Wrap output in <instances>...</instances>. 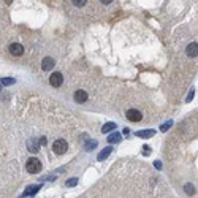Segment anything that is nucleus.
<instances>
[{"instance_id": "f257e3e1", "label": "nucleus", "mask_w": 198, "mask_h": 198, "mask_svg": "<svg viewBox=\"0 0 198 198\" xmlns=\"http://www.w3.org/2000/svg\"><path fill=\"white\" fill-rule=\"evenodd\" d=\"M25 170H27L29 173H32V174L40 173V170H41V162H40L37 157H30L27 160V163H25Z\"/></svg>"}, {"instance_id": "f03ea898", "label": "nucleus", "mask_w": 198, "mask_h": 198, "mask_svg": "<svg viewBox=\"0 0 198 198\" xmlns=\"http://www.w3.org/2000/svg\"><path fill=\"white\" fill-rule=\"evenodd\" d=\"M52 151H54L57 155H62L68 151V143L65 140H56L52 143Z\"/></svg>"}, {"instance_id": "7ed1b4c3", "label": "nucleus", "mask_w": 198, "mask_h": 198, "mask_svg": "<svg viewBox=\"0 0 198 198\" xmlns=\"http://www.w3.org/2000/svg\"><path fill=\"white\" fill-rule=\"evenodd\" d=\"M62 83H63V76H62L60 71H54V73L49 76V84L52 87H60Z\"/></svg>"}, {"instance_id": "20e7f679", "label": "nucleus", "mask_w": 198, "mask_h": 198, "mask_svg": "<svg viewBox=\"0 0 198 198\" xmlns=\"http://www.w3.org/2000/svg\"><path fill=\"white\" fill-rule=\"evenodd\" d=\"M127 119L130 122H140L143 119V114L138 111V110H128L127 111Z\"/></svg>"}, {"instance_id": "39448f33", "label": "nucleus", "mask_w": 198, "mask_h": 198, "mask_svg": "<svg viewBox=\"0 0 198 198\" xmlns=\"http://www.w3.org/2000/svg\"><path fill=\"white\" fill-rule=\"evenodd\" d=\"M54 65H56V60L52 57H45L41 62V68H43V71H49L54 68Z\"/></svg>"}, {"instance_id": "423d86ee", "label": "nucleus", "mask_w": 198, "mask_h": 198, "mask_svg": "<svg viewBox=\"0 0 198 198\" xmlns=\"http://www.w3.org/2000/svg\"><path fill=\"white\" fill-rule=\"evenodd\" d=\"M10 52L13 56H21L22 52H24V48H22V45H19V43H11L10 45Z\"/></svg>"}, {"instance_id": "0eeeda50", "label": "nucleus", "mask_w": 198, "mask_h": 198, "mask_svg": "<svg viewBox=\"0 0 198 198\" xmlns=\"http://www.w3.org/2000/svg\"><path fill=\"white\" fill-rule=\"evenodd\" d=\"M75 100L78 103H84L87 100V92L86 90H76L75 92Z\"/></svg>"}, {"instance_id": "6e6552de", "label": "nucleus", "mask_w": 198, "mask_h": 198, "mask_svg": "<svg viewBox=\"0 0 198 198\" xmlns=\"http://www.w3.org/2000/svg\"><path fill=\"white\" fill-rule=\"evenodd\" d=\"M196 54H198V45L195 41V43H190L187 46V56L189 57H196Z\"/></svg>"}, {"instance_id": "1a4fd4ad", "label": "nucleus", "mask_w": 198, "mask_h": 198, "mask_svg": "<svg viewBox=\"0 0 198 198\" xmlns=\"http://www.w3.org/2000/svg\"><path fill=\"white\" fill-rule=\"evenodd\" d=\"M40 189H41V186H32V187H27V189H25L24 190V193H22V196H32V195H35Z\"/></svg>"}, {"instance_id": "9d476101", "label": "nucleus", "mask_w": 198, "mask_h": 198, "mask_svg": "<svg viewBox=\"0 0 198 198\" xmlns=\"http://www.w3.org/2000/svg\"><path fill=\"white\" fill-rule=\"evenodd\" d=\"M136 135L140 138H151V136L155 135V130H141V131H138Z\"/></svg>"}, {"instance_id": "9b49d317", "label": "nucleus", "mask_w": 198, "mask_h": 198, "mask_svg": "<svg viewBox=\"0 0 198 198\" xmlns=\"http://www.w3.org/2000/svg\"><path fill=\"white\" fill-rule=\"evenodd\" d=\"M121 140H122V136L119 135V133H111V135L108 136V143H110V144H114V143H121Z\"/></svg>"}, {"instance_id": "f8f14e48", "label": "nucleus", "mask_w": 198, "mask_h": 198, "mask_svg": "<svg viewBox=\"0 0 198 198\" xmlns=\"http://www.w3.org/2000/svg\"><path fill=\"white\" fill-rule=\"evenodd\" d=\"M111 152H113V148H106V149H103V151L98 154V157H97V158H98V160H105V158H106Z\"/></svg>"}, {"instance_id": "ddd939ff", "label": "nucleus", "mask_w": 198, "mask_h": 198, "mask_svg": "<svg viewBox=\"0 0 198 198\" xmlns=\"http://www.w3.org/2000/svg\"><path fill=\"white\" fill-rule=\"evenodd\" d=\"M114 128H116V122H108V124H105L101 127V131H103V133H108V131H111Z\"/></svg>"}, {"instance_id": "4468645a", "label": "nucleus", "mask_w": 198, "mask_h": 198, "mask_svg": "<svg viewBox=\"0 0 198 198\" xmlns=\"http://www.w3.org/2000/svg\"><path fill=\"white\" fill-rule=\"evenodd\" d=\"M84 148H86V151H87V152H90V151H94V149L97 148V141H95V140H90V141H87Z\"/></svg>"}, {"instance_id": "2eb2a0df", "label": "nucleus", "mask_w": 198, "mask_h": 198, "mask_svg": "<svg viewBox=\"0 0 198 198\" xmlns=\"http://www.w3.org/2000/svg\"><path fill=\"white\" fill-rule=\"evenodd\" d=\"M184 190H186L187 195H195V192H196L193 184H186V186H184Z\"/></svg>"}, {"instance_id": "dca6fc26", "label": "nucleus", "mask_w": 198, "mask_h": 198, "mask_svg": "<svg viewBox=\"0 0 198 198\" xmlns=\"http://www.w3.org/2000/svg\"><path fill=\"white\" fill-rule=\"evenodd\" d=\"M27 144H29V151H32V152H38V144H37L35 140H30Z\"/></svg>"}, {"instance_id": "f3484780", "label": "nucleus", "mask_w": 198, "mask_h": 198, "mask_svg": "<svg viewBox=\"0 0 198 198\" xmlns=\"http://www.w3.org/2000/svg\"><path fill=\"white\" fill-rule=\"evenodd\" d=\"M0 84L11 86V84H15V79H13V78H2V79H0Z\"/></svg>"}, {"instance_id": "a211bd4d", "label": "nucleus", "mask_w": 198, "mask_h": 198, "mask_svg": "<svg viewBox=\"0 0 198 198\" xmlns=\"http://www.w3.org/2000/svg\"><path fill=\"white\" fill-rule=\"evenodd\" d=\"M76 184H78V178H71V179H68L67 182H65V186L73 187V186H76Z\"/></svg>"}, {"instance_id": "6ab92c4d", "label": "nucleus", "mask_w": 198, "mask_h": 198, "mask_svg": "<svg viewBox=\"0 0 198 198\" xmlns=\"http://www.w3.org/2000/svg\"><path fill=\"white\" fill-rule=\"evenodd\" d=\"M86 2H87V0H73V3H75V6H78V8H81V6H84V5H86Z\"/></svg>"}, {"instance_id": "aec40b11", "label": "nucleus", "mask_w": 198, "mask_h": 198, "mask_svg": "<svg viewBox=\"0 0 198 198\" xmlns=\"http://www.w3.org/2000/svg\"><path fill=\"white\" fill-rule=\"evenodd\" d=\"M171 124H173V122H171V121H168V122H165L162 127H160V131H166L170 127H171Z\"/></svg>"}, {"instance_id": "412c9836", "label": "nucleus", "mask_w": 198, "mask_h": 198, "mask_svg": "<svg viewBox=\"0 0 198 198\" xmlns=\"http://www.w3.org/2000/svg\"><path fill=\"white\" fill-rule=\"evenodd\" d=\"M143 154H144V155H149V154H151V149H149V146H144V149H143Z\"/></svg>"}, {"instance_id": "4be33fe9", "label": "nucleus", "mask_w": 198, "mask_h": 198, "mask_svg": "<svg viewBox=\"0 0 198 198\" xmlns=\"http://www.w3.org/2000/svg\"><path fill=\"white\" fill-rule=\"evenodd\" d=\"M193 94H195V90L192 89V90H190V94H189V97H187V101H190V100L193 98Z\"/></svg>"}, {"instance_id": "5701e85b", "label": "nucleus", "mask_w": 198, "mask_h": 198, "mask_svg": "<svg viewBox=\"0 0 198 198\" xmlns=\"http://www.w3.org/2000/svg\"><path fill=\"white\" fill-rule=\"evenodd\" d=\"M111 2H113V0H101L103 5H108V3H111Z\"/></svg>"}, {"instance_id": "b1692460", "label": "nucleus", "mask_w": 198, "mask_h": 198, "mask_svg": "<svg viewBox=\"0 0 198 198\" xmlns=\"http://www.w3.org/2000/svg\"><path fill=\"white\" fill-rule=\"evenodd\" d=\"M154 165H155V168H158V170H160V168H162V163H160V162H155Z\"/></svg>"}, {"instance_id": "393cba45", "label": "nucleus", "mask_w": 198, "mask_h": 198, "mask_svg": "<svg viewBox=\"0 0 198 198\" xmlns=\"http://www.w3.org/2000/svg\"><path fill=\"white\" fill-rule=\"evenodd\" d=\"M40 144H46V138H40Z\"/></svg>"}, {"instance_id": "a878e982", "label": "nucleus", "mask_w": 198, "mask_h": 198, "mask_svg": "<svg viewBox=\"0 0 198 198\" xmlns=\"http://www.w3.org/2000/svg\"><path fill=\"white\" fill-rule=\"evenodd\" d=\"M0 89H2V84H0Z\"/></svg>"}]
</instances>
